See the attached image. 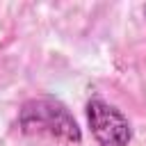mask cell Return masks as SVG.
<instances>
[{
	"instance_id": "1",
	"label": "cell",
	"mask_w": 146,
	"mask_h": 146,
	"mask_svg": "<svg viewBox=\"0 0 146 146\" xmlns=\"http://www.w3.org/2000/svg\"><path fill=\"white\" fill-rule=\"evenodd\" d=\"M18 125L25 135H46L66 144H80L82 132L64 103L50 96H36L23 103Z\"/></svg>"
},
{
	"instance_id": "2",
	"label": "cell",
	"mask_w": 146,
	"mask_h": 146,
	"mask_svg": "<svg viewBox=\"0 0 146 146\" xmlns=\"http://www.w3.org/2000/svg\"><path fill=\"white\" fill-rule=\"evenodd\" d=\"M87 121L98 146H128L132 139V130L123 112L103 98H91L87 103Z\"/></svg>"
},
{
	"instance_id": "3",
	"label": "cell",
	"mask_w": 146,
	"mask_h": 146,
	"mask_svg": "<svg viewBox=\"0 0 146 146\" xmlns=\"http://www.w3.org/2000/svg\"><path fill=\"white\" fill-rule=\"evenodd\" d=\"M144 11H146V9H144Z\"/></svg>"
}]
</instances>
